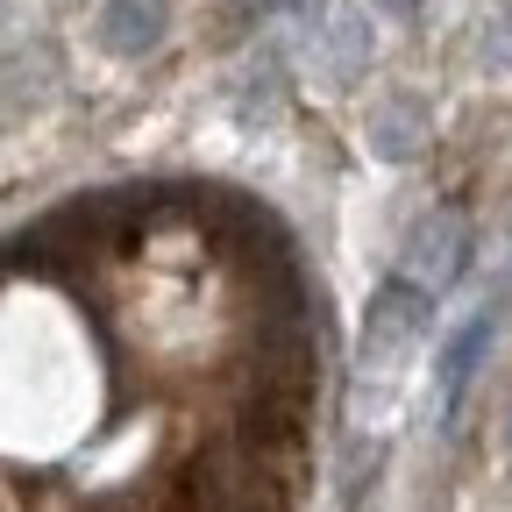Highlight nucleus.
Here are the masks:
<instances>
[{
  "instance_id": "nucleus-1",
  "label": "nucleus",
  "mask_w": 512,
  "mask_h": 512,
  "mask_svg": "<svg viewBox=\"0 0 512 512\" xmlns=\"http://www.w3.org/2000/svg\"><path fill=\"white\" fill-rule=\"evenodd\" d=\"M178 491L185 512H285V498L299 491V420L235 427L185 463Z\"/></svg>"
},
{
  "instance_id": "nucleus-2",
  "label": "nucleus",
  "mask_w": 512,
  "mask_h": 512,
  "mask_svg": "<svg viewBox=\"0 0 512 512\" xmlns=\"http://www.w3.org/2000/svg\"><path fill=\"white\" fill-rule=\"evenodd\" d=\"M427 328H434V292L420 278H384L363 306V342L356 349H363L370 370H392L427 342Z\"/></svg>"
},
{
  "instance_id": "nucleus-10",
  "label": "nucleus",
  "mask_w": 512,
  "mask_h": 512,
  "mask_svg": "<svg viewBox=\"0 0 512 512\" xmlns=\"http://www.w3.org/2000/svg\"><path fill=\"white\" fill-rule=\"evenodd\" d=\"M377 8H384V15H399V22H406V15H420V0H377Z\"/></svg>"
},
{
  "instance_id": "nucleus-6",
  "label": "nucleus",
  "mask_w": 512,
  "mask_h": 512,
  "mask_svg": "<svg viewBox=\"0 0 512 512\" xmlns=\"http://www.w3.org/2000/svg\"><path fill=\"white\" fill-rule=\"evenodd\" d=\"M370 150H377L384 164H413V157L427 150V107L406 100V93H392V100L370 114Z\"/></svg>"
},
{
  "instance_id": "nucleus-3",
  "label": "nucleus",
  "mask_w": 512,
  "mask_h": 512,
  "mask_svg": "<svg viewBox=\"0 0 512 512\" xmlns=\"http://www.w3.org/2000/svg\"><path fill=\"white\" fill-rule=\"evenodd\" d=\"M463 264H470V221L463 214H427L413 235H406V278H420L427 292H441L448 278H463Z\"/></svg>"
},
{
  "instance_id": "nucleus-11",
  "label": "nucleus",
  "mask_w": 512,
  "mask_h": 512,
  "mask_svg": "<svg viewBox=\"0 0 512 512\" xmlns=\"http://www.w3.org/2000/svg\"><path fill=\"white\" fill-rule=\"evenodd\" d=\"M505 8H512V0H505Z\"/></svg>"
},
{
  "instance_id": "nucleus-5",
  "label": "nucleus",
  "mask_w": 512,
  "mask_h": 512,
  "mask_svg": "<svg viewBox=\"0 0 512 512\" xmlns=\"http://www.w3.org/2000/svg\"><path fill=\"white\" fill-rule=\"evenodd\" d=\"M50 86H57V57H50L43 43L8 50V57H0V121L36 114V107L50 100Z\"/></svg>"
},
{
  "instance_id": "nucleus-8",
  "label": "nucleus",
  "mask_w": 512,
  "mask_h": 512,
  "mask_svg": "<svg viewBox=\"0 0 512 512\" xmlns=\"http://www.w3.org/2000/svg\"><path fill=\"white\" fill-rule=\"evenodd\" d=\"M491 328H498L491 313H470L463 328L448 335V349H441V406H456V399L470 392V377H477V363H484V349H491Z\"/></svg>"
},
{
  "instance_id": "nucleus-4",
  "label": "nucleus",
  "mask_w": 512,
  "mask_h": 512,
  "mask_svg": "<svg viewBox=\"0 0 512 512\" xmlns=\"http://www.w3.org/2000/svg\"><path fill=\"white\" fill-rule=\"evenodd\" d=\"M164 29H171V0H100V22H93L107 57H150Z\"/></svg>"
},
{
  "instance_id": "nucleus-7",
  "label": "nucleus",
  "mask_w": 512,
  "mask_h": 512,
  "mask_svg": "<svg viewBox=\"0 0 512 512\" xmlns=\"http://www.w3.org/2000/svg\"><path fill=\"white\" fill-rule=\"evenodd\" d=\"M313 57H320V72H328V79H356L370 64V22L356 8H335L328 22H320V36H313Z\"/></svg>"
},
{
  "instance_id": "nucleus-9",
  "label": "nucleus",
  "mask_w": 512,
  "mask_h": 512,
  "mask_svg": "<svg viewBox=\"0 0 512 512\" xmlns=\"http://www.w3.org/2000/svg\"><path fill=\"white\" fill-rule=\"evenodd\" d=\"M278 100H285V64H278V57L249 64V79L235 86V114H242V121H271Z\"/></svg>"
}]
</instances>
